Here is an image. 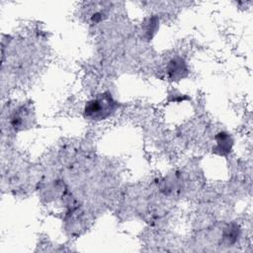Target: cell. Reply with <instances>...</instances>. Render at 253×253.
<instances>
[{
	"mask_svg": "<svg viewBox=\"0 0 253 253\" xmlns=\"http://www.w3.org/2000/svg\"><path fill=\"white\" fill-rule=\"evenodd\" d=\"M118 104L108 92L97 95L88 101L84 108L86 118L94 121H102L111 117L117 110Z\"/></svg>",
	"mask_w": 253,
	"mask_h": 253,
	"instance_id": "6da1fadb",
	"label": "cell"
},
{
	"mask_svg": "<svg viewBox=\"0 0 253 253\" xmlns=\"http://www.w3.org/2000/svg\"><path fill=\"white\" fill-rule=\"evenodd\" d=\"M167 72L168 75L171 79H179L184 77L185 73L187 72L186 68V63L184 60L180 57L173 58L169 61L168 66H167Z\"/></svg>",
	"mask_w": 253,
	"mask_h": 253,
	"instance_id": "7a4b0ae2",
	"label": "cell"
}]
</instances>
